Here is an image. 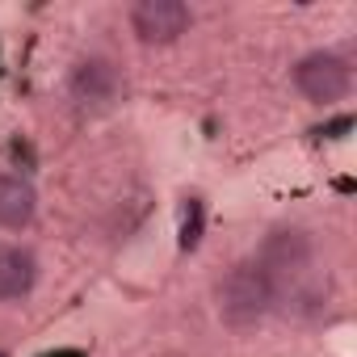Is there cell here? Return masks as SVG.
Masks as SVG:
<instances>
[{
    "mask_svg": "<svg viewBox=\"0 0 357 357\" xmlns=\"http://www.w3.org/2000/svg\"><path fill=\"white\" fill-rule=\"evenodd\" d=\"M273 303V282L265 278L261 265H236L223 282H219V315L231 328H244L252 319H261Z\"/></svg>",
    "mask_w": 357,
    "mask_h": 357,
    "instance_id": "cell-1",
    "label": "cell"
},
{
    "mask_svg": "<svg viewBox=\"0 0 357 357\" xmlns=\"http://www.w3.org/2000/svg\"><path fill=\"white\" fill-rule=\"evenodd\" d=\"M294 84H298V93H303L307 101L328 105V101H340V97L349 93L353 76H349V63H344L340 55L315 51V55H307V59L294 68Z\"/></svg>",
    "mask_w": 357,
    "mask_h": 357,
    "instance_id": "cell-2",
    "label": "cell"
},
{
    "mask_svg": "<svg viewBox=\"0 0 357 357\" xmlns=\"http://www.w3.org/2000/svg\"><path fill=\"white\" fill-rule=\"evenodd\" d=\"M130 26L143 43H172L190 26V9L181 0H139L130 9Z\"/></svg>",
    "mask_w": 357,
    "mask_h": 357,
    "instance_id": "cell-3",
    "label": "cell"
},
{
    "mask_svg": "<svg viewBox=\"0 0 357 357\" xmlns=\"http://www.w3.org/2000/svg\"><path fill=\"white\" fill-rule=\"evenodd\" d=\"M118 93H122V76L109 59H84L72 72V97L84 109H105L118 101Z\"/></svg>",
    "mask_w": 357,
    "mask_h": 357,
    "instance_id": "cell-4",
    "label": "cell"
},
{
    "mask_svg": "<svg viewBox=\"0 0 357 357\" xmlns=\"http://www.w3.org/2000/svg\"><path fill=\"white\" fill-rule=\"evenodd\" d=\"M38 261L17 244H0V298H22L34 290Z\"/></svg>",
    "mask_w": 357,
    "mask_h": 357,
    "instance_id": "cell-5",
    "label": "cell"
},
{
    "mask_svg": "<svg viewBox=\"0 0 357 357\" xmlns=\"http://www.w3.org/2000/svg\"><path fill=\"white\" fill-rule=\"evenodd\" d=\"M34 185L26 176H13V172H0V227H26L34 219Z\"/></svg>",
    "mask_w": 357,
    "mask_h": 357,
    "instance_id": "cell-6",
    "label": "cell"
},
{
    "mask_svg": "<svg viewBox=\"0 0 357 357\" xmlns=\"http://www.w3.org/2000/svg\"><path fill=\"white\" fill-rule=\"evenodd\" d=\"M198 236H202V202H198V198H190V202L181 206V244H185V248H194V244H198Z\"/></svg>",
    "mask_w": 357,
    "mask_h": 357,
    "instance_id": "cell-7",
    "label": "cell"
},
{
    "mask_svg": "<svg viewBox=\"0 0 357 357\" xmlns=\"http://www.w3.org/2000/svg\"><path fill=\"white\" fill-rule=\"evenodd\" d=\"M63 357H72V353H63Z\"/></svg>",
    "mask_w": 357,
    "mask_h": 357,
    "instance_id": "cell-8",
    "label": "cell"
},
{
    "mask_svg": "<svg viewBox=\"0 0 357 357\" xmlns=\"http://www.w3.org/2000/svg\"><path fill=\"white\" fill-rule=\"evenodd\" d=\"M0 357H5V353H0Z\"/></svg>",
    "mask_w": 357,
    "mask_h": 357,
    "instance_id": "cell-9",
    "label": "cell"
}]
</instances>
